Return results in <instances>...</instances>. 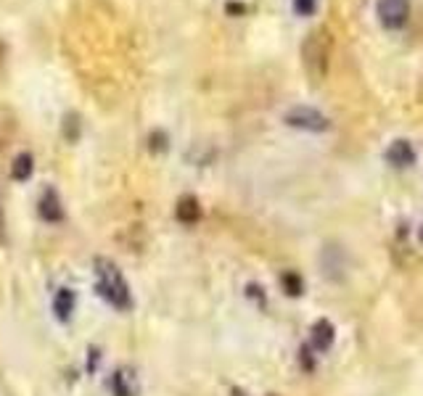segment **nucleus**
<instances>
[{
	"label": "nucleus",
	"mask_w": 423,
	"mask_h": 396,
	"mask_svg": "<svg viewBox=\"0 0 423 396\" xmlns=\"http://www.w3.org/2000/svg\"><path fill=\"white\" fill-rule=\"evenodd\" d=\"M330 51H333V40L326 26L312 29L302 42V66L304 74L310 77L312 85H320L323 79L328 77L330 66Z\"/></svg>",
	"instance_id": "f257e3e1"
},
{
	"label": "nucleus",
	"mask_w": 423,
	"mask_h": 396,
	"mask_svg": "<svg viewBox=\"0 0 423 396\" xmlns=\"http://www.w3.org/2000/svg\"><path fill=\"white\" fill-rule=\"evenodd\" d=\"M93 267H95V290H98L111 306L130 309L132 304L130 286H127L125 275L117 270V264L111 262V259H106V256H98V259L93 262Z\"/></svg>",
	"instance_id": "f03ea898"
},
{
	"label": "nucleus",
	"mask_w": 423,
	"mask_h": 396,
	"mask_svg": "<svg viewBox=\"0 0 423 396\" xmlns=\"http://www.w3.org/2000/svg\"><path fill=\"white\" fill-rule=\"evenodd\" d=\"M283 122H286L289 127L307 130V132H326L330 127L328 117L320 114L317 108H310V106H294V108H289Z\"/></svg>",
	"instance_id": "7ed1b4c3"
},
{
	"label": "nucleus",
	"mask_w": 423,
	"mask_h": 396,
	"mask_svg": "<svg viewBox=\"0 0 423 396\" xmlns=\"http://www.w3.org/2000/svg\"><path fill=\"white\" fill-rule=\"evenodd\" d=\"M376 13H378V22L383 29H402L408 24L410 3L408 0H378Z\"/></svg>",
	"instance_id": "20e7f679"
},
{
	"label": "nucleus",
	"mask_w": 423,
	"mask_h": 396,
	"mask_svg": "<svg viewBox=\"0 0 423 396\" xmlns=\"http://www.w3.org/2000/svg\"><path fill=\"white\" fill-rule=\"evenodd\" d=\"M386 161L392 167H410V164H415V151L408 140H394L386 151Z\"/></svg>",
	"instance_id": "39448f33"
},
{
	"label": "nucleus",
	"mask_w": 423,
	"mask_h": 396,
	"mask_svg": "<svg viewBox=\"0 0 423 396\" xmlns=\"http://www.w3.org/2000/svg\"><path fill=\"white\" fill-rule=\"evenodd\" d=\"M38 214L45 220V222H58V220L64 217L61 201L56 196V190H45V193H42V198H40V204H38Z\"/></svg>",
	"instance_id": "423d86ee"
},
{
	"label": "nucleus",
	"mask_w": 423,
	"mask_h": 396,
	"mask_svg": "<svg viewBox=\"0 0 423 396\" xmlns=\"http://www.w3.org/2000/svg\"><path fill=\"white\" fill-rule=\"evenodd\" d=\"M175 217L183 224H196L201 220V204L196 196H183L175 206Z\"/></svg>",
	"instance_id": "0eeeda50"
},
{
	"label": "nucleus",
	"mask_w": 423,
	"mask_h": 396,
	"mask_svg": "<svg viewBox=\"0 0 423 396\" xmlns=\"http://www.w3.org/2000/svg\"><path fill=\"white\" fill-rule=\"evenodd\" d=\"M310 341H312L317 352H328L330 343H333V325H330L328 320H317L315 325H312Z\"/></svg>",
	"instance_id": "6e6552de"
},
{
	"label": "nucleus",
	"mask_w": 423,
	"mask_h": 396,
	"mask_svg": "<svg viewBox=\"0 0 423 396\" xmlns=\"http://www.w3.org/2000/svg\"><path fill=\"white\" fill-rule=\"evenodd\" d=\"M16 130H19L16 114H13L11 108L0 106V151H3V148H6V145H8L13 138H16Z\"/></svg>",
	"instance_id": "1a4fd4ad"
},
{
	"label": "nucleus",
	"mask_w": 423,
	"mask_h": 396,
	"mask_svg": "<svg viewBox=\"0 0 423 396\" xmlns=\"http://www.w3.org/2000/svg\"><path fill=\"white\" fill-rule=\"evenodd\" d=\"M32 172H35V158L32 154H19V156H13V164H11V177L16 183H26L29 177H32Z\"/></svg>",
	"instance_id": "9d476101"
},
{
	"label": "nucleus",
	"mask_w": 423,
	"mask_h": 396,
	"mask_svg": "<svg viewBox=\"0 0 423 396\" xmlns=\"http://www.w3.org/2000/svg\"><path fill=\"white\" fill-rule=\"evenodd\" d=\"M74 304H77L74 293H72L69 288H61L58 293H56V299H53V312H56L58 320H69L72 312H74Z\"/></svg>",
	"instance_id": "9b49d317"
},
{
	"label": "nucleus",
	"mask_w": 423,
	"mask_h": 396,
	"mask_svg": "<svg viewBox=\"0 0 423 396\" xmlns=\"http://www.w3.org/2000/svg\"><path fill=\"white\" fill-rule=\"evenodd\" d=\"M61 130H64V138L69 143H77L79 138V117L77 114H66L64 122H61Z\"/></svg>",
	"instance_id": "f8f14e48"
},
{
	"label": "nucleus",
	"mask_w": 423,
	"mask_h": 396,
	"mask_svg": "<svg viewBox=\"0 0 423 396\" xmlns=\"http://www.w3.org/2000/svg\"><path fill=\"white\" fill-rule=\"evenodd\" d=\"M280 283H283V290L289 293V296H299L302 293V277L299 275H294V272H286V275L280 277Z\"/></svg>",
	"instance_id": "ddd939ff"
},
{
	"label": "nucleus",
	"mask_w": 423,
	"mask_h": 396,
	"mask_svg": "<svg viewBox=\"0 0 423 396\" xmlns=\"http://www.w3.org/2000/svg\"><path fill=\"white\" fill-rule=\"evenodd\" d=\"M317 8V0H294V11L299 16H312Z\"/></svg>",
	"instance_id": "4468645a"
},
{
	"label": "nucleus",
	"mask_w": 423,
	"mask_h": 396,
	"mask_svg": "<svg viewBox=\"0 0 423 396\" xmlns=\"http://www.w3.org/2000/svg\"><path fill=\"white\" fill-rule=\"evenodd\" d=\"M148 140H151V151H164V148H167V135H164V132H151V138H148Z\"/></svg>",
	"instance_id": "2eb2a0df"
},
{
	"label": "nucleus",
	"mask_w": 423,
	"mask_h": 396,
	"mask_svg": "<svg viewBox=\"0 0 423 396\" xmlns=\"http://www.w3.org/2000/svg\"><path fill=\"white\" fill-rule=\"evenodd\" d=\"M8 243V227H6V211H3V193H0V246Z\"/></svg>",
	"instance_id": "dca6fc26"
},
{
	"label": "nucleus",
	"mask_w": 423,
	"mask_h": 396,
	"mask_svg": "<svg viewBox=\"0 0 423 396\" xmlns=\"http://www.w3.org/2000/svg\"><path fill=\"white\" fill-rule=\"evenodd\" d=\"M225 11L233 13V16H241V13H246V6H241V3H228Z\"/></svg>",
	"instance_id": "f3484780"
},
{
	"label": "nucleus",
	"mask_w": 423,
	"mask_h": 396,
	"mask_svg": "<svg viewBox=\"0 0 423 396\" xmlns=\"http://www.w3.org/2000/svg\"><path fill=\"white\" fill-rule=\"evenodd\" d=\"M421 240H423V227H421Z\"/></svg>",
	"instance_id": "a211bd4d"
}]
</instances>
